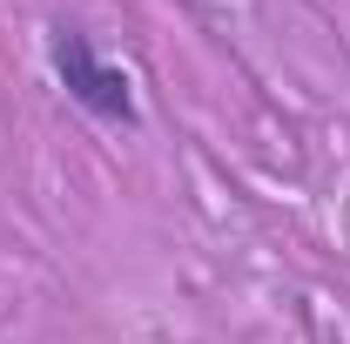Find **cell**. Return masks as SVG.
Returning a JSON list of instances; mask_svg holds the SVG:
<instances>
[{
    "mask_svg": "<svg viewBox=\"0 0 350 344\" xmlns=\"http://www.w3.org/2000/svg\"><path fill=\"white\" fill-rule=\"evenodd\" d=\"M47 61H54V75H61V88H68L75 108H88L94 122H122V129H135V82L94 54V41H88L81 27L54 21V27H47Z\"/></svg>",
    "mask_w": 350,
    "mask_h": 344,
    "instance_id": "6da1fadb",
    "label": "cell"
}]
</instances>
